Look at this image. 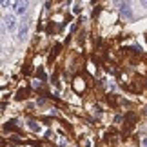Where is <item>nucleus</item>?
<instances>
[{
	"mask_svg": "<svg viewBox=\"0 0 147 147\" xmlns=\"http://www.w3.org/2000/svg\"><path fill=\"white\" fill-rule=\"evenodd\" d=\"M27 31H29V18H24L18 27V40H24L27 36Z\"/></svg>",
	"mask_w": 147,
	"mask_h": 147,
	"instance_id": "obj_1",
	"label": "nucleus"
},
{
	"mask_svg": "<svg viewBox=\"0 0 147 147\" xmlns=\"http://www.w3.org/2000/svg\"><path fill=\"white\" fill-rule=\"evenodd\" d=\"M120 13L123 18H133V11H131V5L127 2H120Z\"/></svg>",
	"mask_w": 147,
	"mask_h": 147,
	"instance_id": "obj_2",
	"label": "nucleus"
},
{
	"mask_svg": "<svg viewBox=\"0 0 147 147\" xmlns=\"http://www.w3.org/2000/svg\"><path fill=\"white\" fill-rule=\"evenodd\" d=\"M4 26H5V29H15V26H16V18H15V15H5L4 16Z\"/></svg>",
	"mask_w": 147,
	"mask_h": 147,
	"instance_id": "obj_3",
	"label": "nucleus"
},
{
	"mask_svg": "<svg viewBox=\"0 0 147 147\" xmlns=\"http://www.w3.org/2000/svg\"><path fill=\"white\" fill-rule=\"evenodd\" d=\"M13 9L16 15H24L27 9V2H13Z\"/></svg>",
	"mask_w": 147,
	"mask_h": 147,
	"instance_id": "obj_4",
	"label": "nucleus"
},
{
	"mask_svg": "<svg viewBox=\"0 0 147 147\" xmlns=\"http://www.w3.org/2000/svg\"><path fill=\"white\" fill-rule=\"evenodd\" d=\"M11 4L13 2H9V0H0V5H2V7H9Z\"/></svg>",
	"mask_w": 147,
	"mask_h": 147,
	"instance_id": "obj_5",
	"label": "nucleus"
},
{
	"mask_svg": "<svg viewBox=\"0 0 147 147\" xmlns=\"http://www.w3.org/2000/svg\"><path fill=\"white\" fill-rule=\"evenodd\" d=\"M29 127L33 131H38V123H35V122H29Z\"/></svg>",
	"mask_w": 147,
	"mask_h": 147,
	"instance_id": "obj_6",
	"label": "nucleus"
},
{
	"mask_svg": "<svg viewBox=\"0 0 147 147\" xmlns=\"http://www.w3.org/2000/svg\"><path fill=\"white\" fill-rule=\"evenodd\" d=\"M0 22H2V15H0Z\"/></svg>",
	"mask_w": 147,
	"mask_h": 147,
	"instance_id": "obj_7",
	"label": "nucleus"
}]
</instances>
